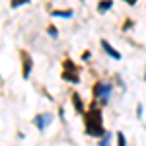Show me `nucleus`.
Here are the masks:
<instances>
[{"mask_svg":"<svg viewBox=\"0 0 146 146\" xmlns=\"http://www.w3.org/2000/svg\"><path fill=\"white\" fill-rule=\"evenodd\" d=\"M84 131L92 138H101L105 135V127H103V113H101L100 103L94 100L90 107L84 111Z\"/></svg>","mask_w":146,"mask_h":146,"instance_id":"1","label":"nucleus"},{"mask_svg":"<svg viewBox=\"0 0 146 146\" xmlns=\"http://www.w3.org/2000/svg\"><path fill=\"white\" fill-rule=\"evenodd\" d=\"M113 88H115V86H113L111 82H107V80H98V82H94V86H92L94 100L101 101V105H107L109 100H111Z\"/></svg>","mask_w":146,"mask_h":146,"instance_id":"2","label":"nucleus"},{"mask_svg":"<svg viewBox=\"0 0 146 146\" xmlns=\"http://www.w3.org/2000/svg\"><path fill=\"white\" fill-rule=\"evenodd\" d=\"M53 121H55V115H53V113H49V111H43V113H37L31 123L37 127V131H39V133H45L47 129L53 125Z\"/></svg>","mask_w":146,"mask_h":146,"instance_id":"3","label":"nucleus"},{"mask_svg":"<svg viewBox=\"0 0 146 146\" xmlns=\"http://www.w3.org/2000/svg\"><path fill=\"white\" fill-rule=\"evenodd\" d=\"M20 62H22V78L29 80L31 72H33V56L29 55L25 49L20 51Z\"/></svg>","mask_w":146,"mask_h":146,"instance_id":"4","label":"nucleus"},{"mask_svg":"<svg viewBox=\"0 0 146 146\" xmlns=\"http://www.w3.org/2000/svg\"><path fill=\"white\" fill-rule=\"evenodd\" d=\"M60 78L68 82V84H74V86H78L82 78H80V72L78 68H62V72H60Z\"/></svg>","mask_w":146,"mask_h":146,"instance_id":"5","label":"nucleus"},{"mask_svg":"<svg viewBox=\"0 0 146 146\" xmlns=\"http://www.w3.org/2000/svg\"><path fill=\"white\" fill-rule=\"evenodd\" d=\"M100 45H101V49H103V53L109 56V58H113V60H121V58H123L121 51H119V49H115L107 39H100Z\"/></svg>","mask_w":146,"mask_h":146,"instance_id":"6","label":"nucleus"},{"mask_svg":"<svg viewBox=\"0 0 146 146\" xmlns=\"http://www.w3.org/2000/svg\"><path fill=\"white\" fill-rule=\"evenodd\" d=\"M72 105H74V111H76V115H84V111H86V105H84L82 96H80L78 92H74V94H72Z\"/></svg>","mask_w":146,"mask_h":146,"instance_id":"7","label":"nucleus"},{"mask_svg":"<svg viewBox=\"0 0 146 146\" xmlns=\"http://www.w3.org/2000/svg\"><path fill=\"white\" fill-rule=\"evenodd\" d=\"M49 14L53 18H60V20H70L74 16V10L72 8H60V10H49Z\"/></svg>","mask_w":146,"mask_h":146,"instance_id":"8","label":"nucleus"},{"mask_svg":"<svg viewBox=\"0 0 146 146\" xmlns=\"http://www.w3.org/2000/svg\"><path fill=\"white\" fill-rule=\"evenodd\" d=\"M111 8H113V0H98V4H96L98 14H107Z\"/></svg>","mask_w":146,"mask_h":146,"instance_id":"9","label":"nucleus"},{"mask_svg":"<svg viewBox=\"0 0 146 146\" xmlns=\"http://www.w3.org/2000/svg\"><path fill=\"white\" fill-rule=\"evenodd\" d=\"M31 4V0H10V10H18L22 6H27Z\"/></svg>","mask_w":146,"mask_h":146,"instance_id":"10","label":"nucleus"},{"mask_svg":"<svg viewBox=\"0 0 146 146\" xmlns=\"http://www.w3.org/2000/svg\"><path fill=\"white\" fill-rule=\"evenodd\" d=\"M111 138H113V135L105 131V135L101 136V138H98V140H100V142H98V146H111Z\"/></svg>","mask_w":146,"mask_h":146,"instance_id":"11","label":"nucleus"},{"mask_svg":"<svg viewBox=\"0 0 146 146\" xmlns=\"http://www.w3.org/2000/svg\"><path fill=\"white\" fill-rule=\"evenodd\" d=\"M47 33H49V37H53V39H58V29H56V25H47Z\"/></svg>","mask_w":146,"mask_h":146,"instance_id":"12","label":"nucleus"},{"mask_svg":"<svg viewBox=\"0 0 146 146\" xmlns=\"http://www.w3.org/2000/svg\"><path fill=\"white\" fill-rule=\"evenodd\" d=\"M115 138H117V146H127V138H125V135L121 133V131L115 135Z\"/></svg>","mask_w":146,"mask_h":146,"instance_id":"13","label":"nucleus"},{"mask_svg":"<svg viewBox=\"0 0 146 146\" xmlns=\"http://www.w3.org/2000/svg\"><path fill=\"white\" fill-rule=\"evenodd\" d=\"M135 27V20H131V18H127L123 23V31H129V29H133Z\"/></svg>","mask_w":146,"mask_h":146,"instance_id":"14","label":"nucleus"},{"mask_svg":"<svg viewBox=\"0 0 146 146\" xmlns=\"http://www.w3.org/2000/svg\"><path fill=\"white\" fill-rule=\"evenodd\" d=\"M142 113H144V105L136 103V119H142Z\"/></svg>","mask_w":146,"mask_h":146,"instance_id":"15","label":"nucleus"},{"mask_svg":"<svg viewBox=\"0 0 146 146\" xmlns=\"http://www.w3.org/2000/svg\"><path fill=\"white\" fill-rule=\"evenodd\" d=\"M80 58H82V60H90V58H92V51H88V49H86V51H82Z\"/></svg>","mask_w":146,"mask_h":146,"instance_id":"16","label":"nucleus"},{"mask_svg":"<svg viewBox=\"0 0 146 146\" xmlns=\"http://www.w3.org/2000/svg\"><path fill=\"white\" fill-rule=\"evenodd\" d=\"M58 117H60V121H64V107H58Z\"/></svg>","mask_w":146,"mask_h":146,"instance_id":"17","label":"nucleus"},{"mask_svg":"<svg viewBox=\"0 0 146 146\" xmlns=\"http://www.w3.org/2000/svg\"><path fill=\"white\" fill-rule=\"evenodd\" d=\"M125 4H127V6H136V2H138V0H123Z\"/></svg>","mask_w":146,"mask_h":146,"instance_id":"18","label":"nucleus"},{"mask_svg":"<svg viewBox=\"0 0 146 146\" xmlns=\"http://www.w3.org/2000/svg\"><path fill=\"white\" fill-rule=\"evenodd\" d=\"M144 82H146V72H144Z\"/></svg>","mask_w":146,"mask_h":146,"instance_id":"19","label":"nucleus"},{"mask_svg":"<svg viewBox=\"0 0 146 146\" xmlns=\"http://www.w3.org/2000/svg\"><path fill=\"white\" fill-rule=\"evenodd\" d=\"M80 2H84V0H80Z\"/></svg>","mask_w":146,"mask_h":146,"instance_id":"20","label":"nucleus"}]
</instances>
